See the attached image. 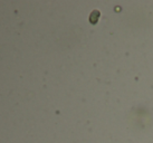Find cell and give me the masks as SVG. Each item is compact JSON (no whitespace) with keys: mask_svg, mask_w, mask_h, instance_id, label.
Masks as SVG:
<instances>
[{"mask_svg":"<svg viewBox=\"0 0 153 143\" xmlns=\"http://www.w3.org/2000/svg\"><path fill=\"white\" fill-rule=\"evenodd\" d=\"M98 18H100V11H98V10H93L92 13H91V16H89V21H91L92 24H96L98 20Z\"/></svg>","mask_w":153,"mask_h":143,"instance_id":"obj_1","label":"cell"}]
</instances>
